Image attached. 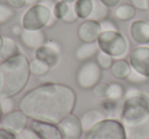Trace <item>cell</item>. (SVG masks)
Here are the masks:
<instances>
[{
	"label": "cell",
	"mask_w": 149,
	"mask_h": 139,
	"mask_svg": "<svg viewBox=\"0 0 149 139\" xmlns=\"http://www.w3.org/2000/svg\"><path fill=\"white\" fill-rule=\"evenodd\" d=\"M0 34H1V33H0Z\"/></svg>",
	"instance_id": "obj_50"
},
{
	"label": "cell",
	"mask_w": 149,
	"mask_h": 139,
	"mask_svg": "<svg viewBox=\"0 0 149 139\" xmlns=\"http://www.w3.org/2000/svg\"><path fill=\"white\" fill-rule=\"evenodd\" d=\"M135 15H136V8L132 4H128V3L118 6L114 11V15L116 19L123 22L130 21L135 17Z\"/></svg>",
	"instance_id": "obj_23"
},
{
	"label": "cell",
	"mask_w": 149,
	"mask_h": 139,
	"mask_svg": "<svg viewBox=\"0 0 149 139\" xmlns=\"http://www.w3.org/2000/svg\"><path fill=\"white\" fill-rule=\"evenodd\" d=\"M100 26H101V30L102 32H106V31H118L116 25L110 20H104V21L100 22Z\"/></svg>",
	"instance_id": "obj_36"
},
{
	"label": "cell",
	"mask_w": 149,
	"mask_h": 139,
	"mask_svg": "<svg viewBox=\"0 0 149 139\" xmlns=\"http://www.w3.org/2000/svg\"><path fill=\"white\" fill-rule=\"evenodd\" d=\"M30 128L33 129L42 139H62L57 125L52 123L32 120L30 123Z\"/></svg>",
	"instance_id": "obj_12"
},
{
	"label": "cell",
	"mask_w": 149,
	"mask_h": 139,
	"mask_svg": "<svg viewBox=\"0 0 149 139\" xmlns=\"http://www.w3.org/2000/svg\"><path fill=\"white\" fill-rule=\"evenodd\" d=\"M92 1H93V9H92V13L88 20H93V21L100 23L107 19L108 15H109L108 7H106L100 0H92Z\"/></svg>",
	"instance_id": "obj_22"
},
{
	"label": "cell",
	"mask_w": 149,
	"mask_h": 139,
	"mask_svg": "<svg viewBox=\"0 0 149 139\" xmlns=\"http://www.w3.org/2000/svg\"><path fill=\"white\" fill-rule=\"evenodd\" d=\"M127 80H128L130 83H133V84H141V83H144L145 81H147L148 78L141 75V74H139L138 72H136L135 70L132 68V71H131L130 75L128 76Z\"/></svg>",
	"instance_id": "obj_33"
},
{
	"label": "cell",
	"mask_w": 149,
	"mask_h": 139,
	"mask_svg": "<svg viewBox=\"0 0 149 139\" xmlns=\"http://www.w3.org/2000/svg\"><path fill=\"white\" fill-rule=\"evenodd\" d=\"M62 139H81L83 135L81 120L74 112L66 116L57 124Z\"/></svg>",
	"instance_id": "obj_8"
},
{
	"label": "cell",
	"mask_w": 149,
	"mask_h": 139,
	"mask_svg": "<svg viewBox=\"0 0 149 139\" xmlns=\"http://www.w3.org/2000/svg\"><path fill=\"white\" fill-rule=\"evenodd\" d=\"M110 71L114 78L118 80H125L130 75L132 68H131L130 62H128L126 59L120 58V59L113 61L111 68H110Z\"/></svg>",
	"instance_id": "obj_18"
},
{
	"label": "cell",
	"mask_w": 149,
	"mask_h": 139,
	"mask_svg": "<svg viewBox=\"0 0 149 139\" xmlns=\"http://www.w3.org/2000/svg\"><path fill=\"white\" fill-rule=\"evenodd\" d=\"M130 64L133 70L149 78V46L135 47L130 53Z\"/></svg>",
	"instance_id": "obj_10"
},
{
	"label": "cell",
	"mask_w": 149,
	"mask_h": 139,
	"mask_svg": "<svg viewBox=\"0 0 149 139\" xmlns=\"http://www.w3.org/2000/svg\"><path fill=\"white\" fill-rule=\"evenodd\" d=\"M100 1L108 8H113V7L118 6L120 0H100Z\"/></svg>",
	"instance_id": "obj_41"
},
{
	"label": "cell",
	"mask_w": 149,
	"mask_h": 139,
	"mask_svg": "<svg viewBox=\"0 0 149 139\" xmlns=\"http://www.w3.org/2000/svg\"><path fill=\"white\" fill-rule=\"evenodd\" d=\"M39 2H40V0H26V3H27V5H30V6H32V5H35V4H38Z\"/></svg>",
	"instance_id": "obj_45"
},
{
	"label": "cell",
	"mask_w": 149,
	"mask_h": 139,
	"mask_svg": "<svg viewBox=\"0 0 149 139\" xmlns=\"http://www.w3.org/2000/svg\"><path fill=\"white\" fill-rule=\"evenodd\" d=\"M57 21H58V20L55 17V15H54L53 13H52V15H51V17H50V19H49V22H48V24H47V26H46V27H48V28H51L52 26H54V25H55V23H56V22H57Z\"/></svg>",
	"instance_id": "obj_44"
},
{
	"label": "cell",
	"mask_w": 149,
	"mask_h": 139,
	"mask_svg": "<svg viewBox=\"0 0 149 139\" xmlns=\"http://www.w3.org/2000/svg\"><path fill=\"white\" fill-rule=\"evenodd\" d=\"M102 77V68L94 60H87L79 68L76 76L77 84L81 89H93L100 82Z\"/></svg>",
	"instance_id": "obj_7"
},
{
	"label": "cell",
	"mask_w": 149,
	"mask_h": 139,
	"mask_svg": "<svg viewBox=\"0 0 149 139\" xmlns=\"http://www.w3.org/2000/svg\"><path fill=\"white\" fill-rule=\"evenodd\" d=\"M97 44L99 50L105 52L113 58L120 59L128 53V41L120 31L101 32L97 39Z\"/></svg>",
	"instance_id": "obj_4"
},
{
	"label": "cell",
	"mask_w": 149,
	"mask_h": 139,
	"mask_svg": "<svg viewBox=\"0 0 149 139\" xmlns=\"http://www.w3.org/2000/svg\"><path fill=\"white\" fill-rule=\"evenodd\" d=\"M131 2L136 9L142 11L149 10V0H131Z\"/></svg>",
	"instance_id": "obj_35"
},
{
	"label": "cell",
	"mask_w": 149,
	"mask_h": 139,
	"mask_svg": "<svg viewBox=\"0 0 149 139\" xmlns=\"http://www.w3.org/2000/svg\"><path fill=\"white\" fill-rule=\"evenodd\" d=\"M30 60L19 53L0 64V97H15L30 80Z\"/></svg>",
	"instance_id": "obj_2"
},
{
	"label": "cell",
	"mask_w": 149,
	"mask_h": 139,
	"mask_svg": "<svg viewBox=\"0 0 149 139\" xmlns=\"http://www.w3.org/2000/svg\"><path fill=\"white\" fill-rule=\"evenodd\" d=\"M7 4L9 6H11L13 8L15 9H19V8H23L24 6L27 5L26 3V0H6Z\"/></svg>",
	"instance_id": "obj_37"
},
{
	"label": "cell",
	"mask_w": 149,
	"mask_h": 139,
	"mask_svg": "<svg viewBox=\"0 0 149 139\" xmlns=\"http://www.w3.org/2000/svg\"><path fill=\"white\" fill-rule=\"evenodd\" d=\"M2 45H3V37L1 36V34H0V50L2 48Z\"/></svg>",
	"instance_id": "obj_46"
},
{
	"label": "cell",
	"mask_w": 149,
	"mask_h": 139,
	"mask_svg": "<svg viewBox=\"0 0 149 139\" xmlns=\"http://www.w3.org/2000/svg\"><path fill=\"white\" fill-rule=\"evenodd\" d=\"M21 53L17 42L10 37H3V45L0 50V60L4 61L17 54Z\"/></svg>",
	"instance_id": "obj_20"
},
{
	"label": "cell",
	"mask_w": 149,
	"mask_h": 139,
	"mask_svg": "<svg viewBox=\"0 0 149 139\" xmlns=\"http://www.w3.org/2000/svg\"><path fill=\"white\" fill-rule=\"evenodd\" d=\"M84 139H127V136L120 121L106 118L86 131Z\"/></svg>",
	"instance_id": "obj_5"
},
{
	"label": "cell",
	"mask_w": 149,
	"mask_h": 139,
	"mask_svg": "<svg viewBox=\"0 0 149 139\" xmlns=\"http://www.w3.org/2000/svg\"><path fill=\"white\" fill-rule=\"evenodd\" d=\"M113 61V57H111L110 55H108L107 53L101 51V50H99L96 54V62L102 70H109Z\"/></svg>",
	"instance_id": "obj_27"
},
{
	"label": "cell",
	"mask_w": 149,
	"mask_h": 139,
	"mask_svg": "<svg viewBox=\"0 0 149 139\" xmlns=\"http://www.w3.org/2000/svg\"><path fill=\"white\" fill-rule=\"evenodd\" d=\"M125 92H126V90L122 84L112 82V83L108 84L107 98L114 100V101H120L122 98L125 97Z\"/></svg>",
	"instance_id": "obj_24"
},
{
	"label": "cell",
	"mask_w": 149,
	"mask_h": 139,
	"mask_svg": "<svg viewBox=\"0 0 149 139\" xmlns=\"http://www.w3.org/2000/svg\"><path fill=\"white\" fill-rule=\"evenodd\" d=\"M0 139H17V135L3 128H0Z\"/></svg>",
	"instance_id": "obj_40"
},
{
	"label": "cell",
	"mask_w": 149,
	"mask_h": 139,
	"mask_svg": "<svg viewBox=\"0 0 149 139\" xmlns=\"http://www.w3.org/2000/svg\"><path fill=\"white\" fill-rule=\"evenodd\" d=\"M142 93V91H140L139 89H137V88L135 87H131L129 88L128 90H126V92H125V99H127V98H131V97H135V96L139 95V94Z\"/></svg>",
	"instance_id": "obj_38"
},
{
	"label": "cell",
	"mask_w": 149,
	"mask_h": 139,
	"mask_svg": "<svg viewBox=\"0 0 149 139\" xmlns=\"http://www.w3.org/2000/svg\"><path fill=\"white\" fill-rule=\"evenodd\" d=\"M51 15L52 11L41 3L32 5L22 17V27L30 31L42 30L47 26Z\"/></svg>",
	"instance_id": "obj_6"
},
{
	"label": "cell",
	"mask_w": 149,
	"mask_h": 139,
	"mask_svg": "<svg viewBox=\"0 0 149 139\" xmlns=\"http://www.w3.org/2000/svg\"><path fill=\"white\" fill-rule=\"evenodd\" d=\"M93 93L96 97L99 98H107V91H108V84L107 83H99L93 88Z\"/></svg>",
	"instance_id": "obj_31"
},
{
	"label": "cell",
	"mask_w": 149,
	"mask_h": 139,
	"mask_svg": "<svg viewBox=\"0 0 149 139\" xmlns=\"http://www.w3.org/2000/svg\"><path fill=\"white\" fill-rule=\"evenodd\" d=\"M127 139H149V118L130 126H124Z\"/></svg>",
	"instance_id": "obj_15"
},
{
	"label": "cell",
	"mask_w": 149,
	"mask_h": 139,
	"mask_svg": "<svg viewBox=\"0 0 149 139\" xmlns=\"http://www.w3.org/2000/svg\"><path fill=\"white\" fill-rule=\"evenodd\" d=\"M130 36L134 42L139 45L149 43V23L144 20H136L132 22L129 28Z\"/></svg>",
	"instance_id": "obj_13"
},
{
	"label": "cell",
	"mask_w": 149,
	"mask_h": 139,
	"mask_svg": "<svg viewBox=\"0 0 149 139\" xmlns=\"http://www.w3.org/2000/svg\"><path fill=\"white\" fill-rule=\"evenodd\" d=\"M59 56L60 53L54 51L53 49L48 47L45 44L43 46H41L40 48H38L37 50H35V58H38V59L46 62L50 68L55 66L58 64Z\"/></svg>",
	"instance_id": "obj_17"
},
{
	"label": "cell",
	"mask_w": 149,
	"mask_h": 139,
	"mask_svg": "<svg viewBox=\"0 0 149 139\" xmlns=\"http://www.w3.org/2000/svg\"><path fill=\"white\" fill-rule=\"evenodd\" d=\"M78 20V15L76 13V10H74V3H70V7H68V10L66 13V15H64V17L61 20L64 23L66 24H72Z\"/></svg>",
	"instance_id": "obj_34"
},
{
	"label": "cell",
	"mask_w": 149,
	"mask_h": 139,
	"mask_svg": "<svg viewBox=\"0 0 149 139\" xmlns=\"http://www.w3.org/2000/svg\"><path fill=\"white\" fill-rule=\"evenodd\" d=\"M99 51L97 42H91V43H82L76 51V57L82 61H87L94 55L97 54Z\"/></svg>",
	"instance_id": "obj_19"
},
{
	"label": "cell",
	"mask_w": 149,
	"mask_h": 139,
	"mask_svg": "<svg viewBox=\"0 0 149 139\" xmlns=\"http://www.w3.org/2000/svg\"><path fill=\"white\" fill-rule=\"evenodd\" d=\"M29 121L30 118L25 112H23L21 110H15L3 117L0 126L1 128L17 135L24 129L28 128Z\"/></svg>",
	"instance_id": "obj_9"
},
{
	"label": "cell",
	"mask_w": 149,
	"mask_h": 139,
	"mask_svg": "<svg viewBox=\"0 0 149 139\" xmlns=\"http://www.w3.org/2000/svg\"><path fill=\"white\" fill-rule=\"evenodd\" d=\"M11 31H13V35H15V36H21L22 35V33H23V31H24V28L22 27V25L19 26V25H15V27L11 29Z\"/></svg>",
	"instance_id": "obj_43"
},
{
	"label": "cell",
	"mask_w": 149,
	"mask_h": 139,
	"mask_svg": "<svg viewBox=\"0 0 149 139\" xmlns=\"http://www.w3.org/2000/svg\"><path fill=\"white\" fill-rule=\"evenodd\" d=\"M106 118H107V117H106V115L104 114L102 110H95V108L87 110V112H84L81 118H80L83 131L86 132V131H88L90 128H92L94 125H96L97 123H99L100 121L104 120V119H106Z\"/></svg>",
	"instance_id": "obj_16"
},
{
	"label": "cell",
	"mask_w": 149,
	"mask_h": 139,
	"mask_svg": "<svg viewBox=\"0 0 149 139\" xmlns=\"http://www.w3.org/2000/svg\"><path fill=\"white\" fill-rule=\"evenodd\" d=\"M149 118V97L142 92L135 97L127 98L120 110V122L130 126Z\"/></svg>",
	"instance_id": "obj_3"
},
{
	"label": "cell",
	"mask_w": 149,
	"mask_h": 139,
	"mask_svg": "<svg viewBox=\"0 0 149 139\" xmlns=\"http://www.w3.org/2000/svg\"><path fill=\"white\" fill-rule=\"evenodd\" d=\"M77 94L62 83H44L28 91L19 101V110L30 119L57 125L74 112Z\"/></svg>",
	"instance_id": "obj_1"
},
{
	"label": "cell",
	"mask_w": 149,
	"mask_h": 139,
	"mask_svg": "<svg viewBox=\"0 0 149 139\" xmlns=\"http://www.w3.org/2000/svg\"><path fill=\"white\" fill-rule=\"evenodd\" d=\"M17 139H42L33 129H31L30 127L24 129L22 132H19V134H17Z\"/></svg>",
	"instance_id": "obj_32"
},
{
	"label": "cell",
	"mask_w": 149,
	"mask_h": 139,
	"mask_svg": "<svg viewBox=\"0 0 149 139\" xmlns=\"http://www.w3.org/2000/svg\"><path fill=\"white\" fill-rule=\"evenodd\" d=\"M15 15L17 13L15 8L9 6L7 3L0 2V26L9 23L15 17Z\"/></svg>",
	"instance_id": "obj_26"
},
{
	"label": "cell",
	"mask_w": 149,
	"mask_h": 139,
	"mask_svg": "<svg viewBox=\"0 0 149 139\" xmlns=\"http://www.w3.org/2000/svg\"><path fill=\"white\" fill-rule=\"evenodd\" d=\"M41 4L45 5V6H47L48 8L50 9L51 11H53V8H54V5H55V1L54 0H40V2Z\"/></svg>",
	"instance_id": "obj_42"
},
{
	"label": "cell",
	"mask_w": 149,
	"mask_h": 139,
	"mask_svg": "<svg viewBox=\"0 0 149 139\" xmlns=\"http://www.w3.org/2000/svg\"><path fill=\"white\" fill-rule=\"evenodd\" d=\"M68 7H70V3L63 2V1H58L54 5L52 13L55 15V17L57 20H62L64 17V15H66V13H68Z\"/></svg>",
	"instance_id": "obj_28"
},
{
	"label": "cell",
	"mask_w": 149,
	"mask_h": 139,
	"mask_svg": "<svg viewBox=\"0 0 149 139\" xmlns=\"http://www.w3.org/2000/svg\"><path fill=\"white\" fill-rule=\"evenodd\" d=\"M45 45H47L48 47H50L51 49H53L54 51L58 52V53L61 52V46H60V44L58 43L57 41H54V40H47Z\"/></svg>",
	"instance_id": "obj_39"
},
{
	"label": "cell",
	"mask_w": 149,
	"mask_h": 139,
	"mask_svg": "<svg viewBox=\"0 0 149 139\" xmlns=\"http://www.w3.org/2000/svg\"><path fill=\"white\" fill-rule=\"evenodd\" d=\"M118 101H114V100L108 99V98H104L103 101L101 102V108L102 112L106 115V117L114 114L118 110Z\"/></svg>",
	"instance_id": "obj_30"
},
{
	"label": "cell",
	"mask_w": 149,
	"mask_h": 139,
	"mask_svg": "<svg viewBox=\"0 0 149 139\" xmlns=\"http://www.w3.org/2000/svg\"><path fill=\"white\" fill-rule=\"evenodd\" d=\"M50 68H51L46 62L42 61L38 58H34L30 61V71H31L32 75L44 76L50 71Z\"/></svg>",
	"instance_id": "obj_25"
},
{
	"label": "cell",
	"mask_w": 149,
	"mask_h": 139,
	"mask_svg": "<svg viewBox=\"0 0 149 139\" xmlns=\"http://www.w3.org/2000/svg\"><path fill=\"white\" fill-rule=\"evenodd\" d=\"M148 80H149V78H148Z\"/></svg>",
	"instance_id": "obj_49"
},
{
	"label": "cell",
	"mask_w": 149,
	"mask_h": 139,
	"mask_svg": "<svg viewBox=\"0 0 149 139\" xmlns=\"http://www.w3.org/2000/svg\"><path fill=\"white\" fill-rule=\"evenodd\" d=\"M15 106V102L13 97H0V108L3 115H7L13 112Z\"/></svg>",
	"instance_id": "obj_29"
},
{
	"label": "cell",
	"mask_w": 149,
	"mask_h": 139,
	"mask_svg": "<svg viewBox=\"0 0 149 139\" xmlns=\"http://www.w3.org/2000/svg\"><path fill=\"white\" fill-rule=\"evenodd\" d=\"M74 6L78 19L88 20L93 9V1L92 0H76Z\"/></svg>",
	"instance_id": "obj_21"
},
{
	"label": "cell",
	"mask_w": 149,
	"mask_h": 139,
	"mask_svg": "<svg viewBox=\"0 0 149 139\" xmlns=\"http://www.w3.org/2000/svg\"><path fill=\"white\" fill-rule=\"evenodd\" d=\"M60 1H63V2H66V3H74L76 2V0H60Z\"/></svg>",
	"instance_id": "obj_47"
},
{
	"label": "cell",
	"mask_w": 149,
	"mask_h": 139,
	"mask_svg": "<svg viewBox=\"0 0 149 139\" xmlns=\"http://www.w3.org/2000/svg\"><path fill=\"white\" fill-rule=\"evenodd\" d=\"M101 32L102 30L99 22L93 21V20H86L80 25L78 29V37L83 43L97 42Z\"/></svg>",
	"instance_id": "obj_11"
},
{
	"label": "cell",
	"mask_w": 149,
	"mask_h": 139,
	"mask_svg": "<svg viewBox=\"0 0 149 139\" xmlns=\"http://www.w3.org/2000/svg\"><path fill=\"white\" fill-rule=\"evenodd\" d=\"M2 110H1V108H0V124H1V121H2Z\"/></svg>",
	"instance_id": "obj_48"
},
{
	"label": "cell",
	"mask_w": 149,
	"mask_h": 139,
	"mask_svg": "<svg viewBox=\"0 0 149 139\" xmlns=\"http://www.w3.org/2000/svg\"><path fill=\"white\" fill-rule=\"evenodd\" d=\"M19 37H21V41L24 46L31 50H37L47 41L46 34L42 30H37V31L24 30Z\"/></svg>",
	"instance_id": "obj_14"
}]
</instances>
